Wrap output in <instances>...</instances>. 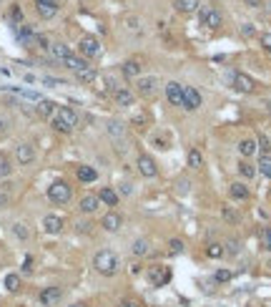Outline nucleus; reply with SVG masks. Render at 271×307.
I'll return each mask as SVG.
<instances>
[{"mask_svg": "<svg viewBox=\"0 0 271 307\" xmlns=\"http://www.w3.org/2000/svg\"><path fill=\"white\" fill-rule=\"evenodd\" d=\"M93 267H96L98 275H103V277H113V275L118 272L121 262H118V254H116V252H111V249H101V252L93 257Z\"/></svg>", "mask_w": 271, "mask_h": 307, "instance_id": "f257e3e1", "label": "nucleus"}, {"mask_svg": "<svg viewBox=\"0 0 271 307\" xmlns=\"http://www.w3.org/2000/svg\"><path fill=\"white\" fill-rule=\"evenodd\" d=\"M75 124H78V116H75L73 108H68V106H58L56 108V113H53V129L56 131L68 134V131L75 129Z\"/></svg>", "mask_w": 271, "mask_h": 307, "instance_id": "f03ea898", "label": "nucleus"}, {"mask_svg": "<svg viewBox=\"0 0 271 307\" xmlns=\"http://www.w3.org/2000/svg\"><path fill=\"white\" fill-rule=\"evenodd\" d=\"M48 199L53 204H68L70 202V186H68L66 181H53L48 186Z\"/></svg>", "mask_w": 271, "mask_h": 307, "instance_id": "7ed1b4c3", "label": "nucleus"}, {"mask_svg": "<svg viewBox=\"0 0 271 307\" xmlns=\"http://www.w3.org/2000/svg\"><path fill=\"white\" fill-rule=\"evenodd\" d=\"M78 51H80V56H83V58H98L103 48H101L98 38H93V35H83V38H80V43H78Z\"/></svg>", "mask_w": 271, "mask_h": 307, "instance_id": "20e7f679", "label": "nucleus"}, {"mask_svg": "<svg viewBox=\"0 0 271 307\" xmlns=\"http://www.w3.org/2000/svg\"><path fill=\"white\" fill-rule=\"evenodd\" d=\"M166 98H168L171 106H181L184 108V86L176 83V81L166 83Z\"/></svg>", "mask_w": 271, "mask_h": 307, "instance_id": "39448f33", "label": "nucleus"}, {"mask_svg": "<svg viewBox=\"0 0 271 307\" xmlns=\"http://www.w3.org/2000/svg\"><path fill=\"white\" fill-rule=\"evenodd\" d=\"M138 171H141L146 179H153V176L158 174V166H156V161H153L148 154H141V156H138Z\"/></svg>", "mask_w": 271, "mask_h": 307, "instance_id": "423d86ee", "label": "nucleus"}, {"mask_svg": "<svg viewBox=\"0 0 271 307\" xmlns=\"http://www.w3.org/2000/svg\"><path fill=\"white\" fill-rule=\"evenodd\" d=\"M61 297H63V290L61 287H46L43 292H40V305H46V307H53V305H58L61 302Z\"/></svg>", "mask_w": 271, "mask_h": 307, "instance_id": "0eeeda50", "label": "nucleus"}, {"mask_svg": "<svg viewBox=\"0 0 271 307\" xmlns=\"http://www.w3.org/2000/svg\"><path fill=\"white\" fill-rule=\"evenodd\" d=\"M234 86L241 93H254L256 91V81L251 76H246V73H234Z\"/></svg>", "mask_w": 271, "mask_h": 307, "instance_id": "6e6552de", "label": "nucleus"}, {"mask_svg": "<svg viewBox=\"0 0 271 307\" xmlns=\"http://www.w3.org/2000/svg\"><path fill=\"white\" fill-rule=\"evenodd\" d=\"M148 277H151L153 287H163V285H166V282L171 280V272H168V267L158 264V267H153V270L148 272Z\"/></svg>", "mask_w": 271, "mask_h": 307, "instance_id": "1a4fd4ad", "label": "nucleus"}, {"mask_svg": "<svg viewBox=\"0 0 271 307\" xmlns=\"http://www.w3.org/2000/svg\"><path fill=\"white\" fill-rule=\"evenodd\" d=\"M43 232L46 234H61L63 232V219L58 214H46L43 217Z\"/></svg>", "mask_w": 271, "mask_h": 307, "instance_id": "9d476101", "label": "nucleus"}, {"mask_svg": "<svg viewBox=\"0 0 271 307\" xmlns=\"http://www.w3.org/2000/svg\"><path fill=\"white\" fill-rule=\"evenodd\" d=\"M184 108H189V111L201 108V93L196 88H184Z\"/></svg>", "mask_w": 271, "mask_h": 307, "instance_id": "9b49d317", "label": "nucleus"}, {"mask_svg": "<svg viewBox=\"0 0 271 307\" xmlns=\"http://www.w3.org/2000/svg\"><path fill=\"white\" fill-rule=\"evenodd\" d=\"M156 91H158V78L156 76H146L138 81V93L141 96H156Z\"/></svg>", "mask_w": 271, "mask_h": 307, "instance_id": "f8f14e48", "label": "nucleus"}, {"mask_svg": "<svg viewBox=\"0 0 271 307\" xmlns=\"http://www.w3.org/2000/svg\"><path fill=\"white\" fill-rule=\"evenodd\" d=\"M221 13L218 10H213V8H203L201 10V23L206 25V28H218L221 25Z\"/></svg>", "mask_w": 271, "mask_h": 307, "instance_id": "ddd939ff", "label": "nucleus"}, {"mask_svg": "<svg viewBox=\"0 0 271 307\" xmlns=\"http://www.w3.org/2000/svg\"><path fill=\"white\" fill-rule=\"evenodd\" d=\"M121 222H123V219H121L118 212H108V214L101 219V227H103L106 232H118L121 229Z\"/></svg>", "mask_w": 271, "mask_h": 307, "instance_id": "4468645a", "label": "nucleus"}, {"mask_svg": "<svg viewBox=\"0 0 271 307\" xmlns=\"http://www.w3.org/2000/svg\"><path fill=\"white\" fill-rule=\"evenodd\" d=\"M15 159H18V164H30L33 159H35V149L30 146V144H20L18 146V151H15Z\"/></svg>", "mask_w": 271, "mask_h": 307, "instance_id": "2eb2a0df", "label": "nucleus"}, {"mask_svg": "<svg viewBox=\"0 0 271 307\" xmlns=\"http://www.w3.org/2000/svg\"><path fill=\"white\" fill-rule=\"evenodd\" d=\"M98 207H101L98 194H88V197H83V199H80V212H83V214H93Z\"/></svg>", "mask_w": 271, "mask_h": 307, "instance_id": "dca6fc26", "label": "nucleus"}, {"mask_svg": "<svg viewBox=\"0 0 271 307\" xmlns=\"http://www.w3.org/2000/svg\"><path fill=\"white\" fill-rule=\"evenodd\" d=\"M113 101L118 106H133V93L126 88H113Z\"/></svg>", "mask_w": 271, "mask_h": 307, "instance_id": "f3484780", "label": "nucleus"}, {"mask_svg": "<svg viewBox=\"0 0 271 307\" xmlns=\"http://www.w3.org/2000/svg\"><path fill=\"white\" fill-rule=\"evenodd\" d=\"M229 194H231V199H241V202H244V199H249V194H251V191H249V186H246V184L234 181V184L229 186Z\"/></svg>", "mask_w": 271, "mask_h": 307, "instance_id": "a211bd4d", "label": "nucleus"}, {"mask_svg": "<svg viewBox=\"0 0 271 307\" xmlns=\"http://www.w3.org/2000/svg\"><path fill=\"white\" fill-rule=\"evenodd\" d=\"M98 199H101L103 204H108V207H116V204H118V191L111 189V186H103V189L98 191Z\"/></svg>", "mask_w": 271, "mask_h": 307, "instance_id": "6ab92c4d", "label": "nucleus"}, {"mask_svg": "<svg viewBox=\"0 0 271 307\" xmlns=\"http://www.w3.org/2000/svg\"><path fill=\"white\" fill-rule=\"evenodd\" d=\"M256 151H259V144H256L254 139H244V141L239 144V154H241V156H246V159H249V156H254Z\"/></svg>", "mask_w": 271, "mask_h": 307, "instance_id": "aec40b11", "label": "nucleus"}, {"mask_svg": "<svg viewBox=\"0 0 271 307\" xmlns=\"http://www.w3.org/2000/svg\"><path fill=\"white\" fill-rule=\"evenodd\" d=\"M78 179H80L83 184L96 181V179H98V171H96L93 166H78Z\"/></svg>", "mask_w": 271, "mask_h": 307, "instance_id": "412c9836", "label": "nucleus"}, {"mask_svg": "<svg viewBox=\"0 0 271 307\" xmlns=\"http://www.w3.org/2000/svg\"><path fill=\"white\" fill-rule=\"evenodd\" d=\"M75 78H78V81H83V83H91V81L96 78V68H93L91 63H85L83 68H78V71H75Z\"/></svg>", "mask_w": 271, "mask_h": 307, "instance_id": "4be33fe9", "label": "nucleus"}, {"mask_svg": "<svg viewBox=\"0 0 271 307\" xmlns=\"http://www.w3.org/2000/svg\"><path fill=\"white\" fill-rule=\"evenodd\" d=\"M51 53H53L56 61H66L68 56H70V48H68L66 43H53L51 46Z\"/></svg>", "mask_w": 271, "mask_h": 307, "instance_id": "5701e85b", "label": "nucleus"}, {"mask_svg": "<svg viewBox=\"0 0 271 307\" xmlns=\"http://www.w3.org/2000/svg\"><path fill=\"white\" fill-rule=\"evenodd\" d=\"M3 285H5L8 292H18V290H20V277H18V275H5Z\"/></svg>", "mask_w": 271, "mask_h": 307, "instance_id": "b1692460", "label": "nucleus"}, {"mask_svg": "<svg viewBox=\"0 0 271 307\" xmlns=\"http://www.w3.org/2000/svg\"><path fill=\"white\" fill-rule=\"evenodd\" d=\"M138 73H141V63L138 61H126L123 63V76L126 78H136Z\"/></svg>", "mask_w": 271, "mask_h": 307, "instance_id": "393cba45", "label": "nucleus"}, {"mask_svg": "<svg viewBox=\"0 0 271 307\" xmlns=\"http://www.w3.org/2000/svg\"><path fill=\"white\" fill-rule=\"evenodd\" d=\"M38 113H40V116H53V113H56V103L40 98V101H38Z\"/></svg>", "mask_w": 271, "mask_h": 307, "instance_id": "a878e982", "label": "nucleus"}, {"mask_svg": "<svg viewBox=\"0 0 271 307\" xmlns=\"http://www.w3.org/2000/svg\"><path fill=\"white\" fill-rule=\"evenodd\" d=\"M176 8L181 13H194V10H199V0H176Z\"/></svg>", "mask_w": 271, "mask_h": 307, "instance_id": "bb28decb", "label": "nucleus"}, {"mask_svg": "<svg viewBox=\"0 0 271 307\" xmlns=\"http://www.w3.org/2000/svg\"><path fill=\"white\" fill-rule=\"evenodd\" d=\"M189 166H191V169H201L203 166V156L199 149H191V151H189Z\"/></svg>", "mask_w": 271, "mask_h": 307, "instance_id": "cd10ccee", "label": "nucleus"}, {"mask_svg": "<svg viewBox=\"0 0 271 307\" xmlns=\"http://www.w3.org/2000/svg\"><path fill=\"white\" fill-rule=\"evenodd\" d=\"M63 63H66V66L70 68V71H73V73H75L78 68H83V66H85V61H83V58H78V56H73V53L68 56V58L63 61Z\"/></svg>", "mask_w": 271, "mask_h": 307, "instance_id": "c85d7f7f", "label": "nucleus"}, {"mask_svg": "<svg viewBox=\"0 0 271 307\" xmlns=\"http://www.w3.org/2000/svg\"><path fill=\"white\" fill-rule=\"evenodd\" d=\"M35 8H38V13H40L43 18H53V15L58 13V5H43V3H35Z\"/></svg>", "mask_w": 271, "mask_h": 307, "instance_id": "c756f323", "label": "nucleus"}, {"mask_svg": "<svg viewBox=\"0 0 271 307\" xmlns=\"http://www.w3.org/2000/svg\"><path fill=\"white\" fill-rule=\"evenodd\" d=\"M133 254H136V257L148 254V239H136V242H133Z\"/></svg>", "mask_w": 271, "mask_h": 307, "instance_id": "7c9ffc66", "label": "nucleus"}, {"mask_svg": "<svg viewBox=\"0 0 271 307\" xmlns=\"http://www.w3.org/2000/svg\"><path fill=\"white\" fill-rule=\"evenodd\" d=\"M259 171H261L264 176H269V179H271V156H269V154H264V156H261V161H259Z\"/></svg>", "mask_w": 271, "mask_h": 307, "instance_id": "2f4dec72", "label": "nucleus"}, {"mask_svg": "<svg viewBox=\"0 0 271 307\" xmlns=\"http://www.w3.org/2000/svg\"><path fill=\"white\" fill-rule=\"evenodd\" d=\"M259 239H261V247L271 252V227H264V229L259 232Z\"/></svg>", "mask_w": 271, "mask_h": 307, "instance_id": "473e14b6", "label": "nucleus"}, {"mask_svg": "<svg viewBox=\"0 0 271 307\" xmlns=\"http://www.w3.org/2000/svg\"><path fill=\"white\" fill-rule=\"evenodd\" d=\"M239 171H241V176H246V179H254V174H256V166H251V164L241 161V164H239Z\"/></svg>", "mask_w": 271, "mask_h": 307, "instance_id": "72a5a7b5", "label": "nucleus"}, {"mask_svg": "<svg viewBox=\"0 0 271 307\" xmlns=\"http://www.w3.org/2000/svg\"><path fill=\"white\" fill-rule=\"evenodd\" d=\"M206 254H208L211 259H218V257H223V249H221V244H208Z\"/></svg>", "mask_w": 271, "mask_h": 307, "instance_id": "f704fd0d", "label": "nucleus"}, {"mask_svg": "<svg viewBox=\"0 0 271 307\" xmlns=\"http://www.w3.org/2000/svg\"><path fill=\"white\" fill-rule=\"evenodd\" d=\"M108 134H111V136H123V124L111 121V124H108Z\"/></svg>", "mask_w": 271, "mask_h": 307, "instance_id": "c9c22d12", "label": "nucleus"}, {"mask_svg": "<svg viewBox=\"0 0 271 307\" xmlns=\"http://www.w3.org/2000/svg\"><path fill=\"white\" fill-rule=\"evenodd\" d=\"M223 219H226L229 224H234V222H239V214H236L231 207H223Z\"/></svg>", "mask_w": 271, "mask_h": 307, "instance_id": "e433bc0d", "label": "nucleus"}, {"mask_svg": "<svg viewBox=\"0 0 271 307\" xmlns=\"http://www.w3.org/2000/svg\"><path fill=\"white\" fill-rule=\"evenodd\" d=\"M8 202H10V194H8V184H3V186H0V209H5V207H8Z\"/></svg>", "mask_w": 271, "mask_h": 307, "instance_id": "4c0bfd02", "label": "nucleus"}, {"mask_svg": "<svg viewBox=\"0 0 271 307\" xmlns=\"http://www.w3.org/2000/svg\"><path fill=\"white\" fill-rule=\"evenodd\" d=\"M259 43H261V48H264L266 53H271V33H261V35H259Z\"/></svg>", "mask_w": 271, "mask_h": 307, "instance_id": "58836bf2", "label": "nucleus"}, {"mask_svg": "<svg viewBox=\"0 0 271 307\" xmlns=\"http://www.w3.org/2000/svg\"><path fill=\"white\" fill-rule=\"evenodd\" d=\"M133 126L146 129V126H148V116H146V113H136V116H133Z\"/></svg>", "mask_w": 271, "mask_h": 307, "instance_id": "ea45409f", "label": "nucleus"}, {"mask_svg": "<svg viewBox=\"0 0 271 307\" xmlns=\"http://www.w3.org/2000/svg\"><path fill=\"white\" fill-rule=\"evenodd\" d=\"M10 171H13L10 161L8 159H0V176H10Z\"/></svg>", "mask_w": 271, "mask_h": 307, "instance_id": "a19ab883", "label": "nucleus"}, {"mask_svg": "<svg viewBox=\"0 0 271 307\" xmlns=\"http://www.w3.org/2000/svg\"><path fill=\"white\" fill-rule=\"evenodd\" d=\"M13 232H15V237H18V239H28V229H25V224H13Z\"/></svg>", "mask_w": 271, "mask_h": 307, "instance_id": "79ce46f5", "label": "nucleus"}, {"mask_svg": "<svg viewBox=\"0 0 271 307\" xmlns=\"http://www.w3.org/2000/svg\"><path fill=\"white\" fill-rule=\"evenodd\" d=\"M168 249L178 254V252H184V242H181V239H171V242H168Z\"/></svg>", "mask_w": 271, "mask_h": 307, "instance_id": "37998d69", "label": "nucleus"}, {"mask_svg": "<svg viewBox=\"0 0 271 307\" xmlns=\"http://www.w3.org/2000/svg\"><path fill=\"white\" fill-rule=\"evenodd\" d=\"M231 280V272L229 270H218L216 272V282H229Z\"/></svg>", "mask_w": 271, "mask_h": 307, "instance_id": "c03bdc74", "label": "nucleus"}, {"mask_svg": "<svg viewBox=\"0 0 271 307\" xmlns=\"http://www.w3.org/2000/svg\"><path fill=\"white\" fill-rule=\"evenodd\" d=\"M256 144H259V149H261L264 154L271 149V146H269V139H266V136H259V141H256Z\"/></svg>", "mask_w": 271, "mask_h": 307, "instance_id": "a18cd8bd", "label": "nucleus"}, {"mask_svg": "<svg viewBox=\"0 0 271 307\" xmlns=\"http://www.w3.org/2000/svg\"><path fill=\"white\" fill-rule=\"evenodd\" d=\"M23 272H33V257H25L23 259Z\"/></svg>", "mask_w": 271, "mask_h": 307, "instance_id": "49530a36", "label": "nucleus"}, {"mask_svg": "<svg viewBox=\"0 0 271 307\" xmlns=\"http://www.w3.org/2000/svg\"><path fill=\"white\" fill-rule=\"evenodd\" d=\"M241 33H244V35H254V28H251V23H244V25H241Z\"/></svg>", "mask_w": 271, "mask_h": 307, "instance_id": "de8ad7c7", "label": "nucleus"}, {"mask_svg": "<svg viewBox=\"0 0 271 307\" xmlns=\"http://www.w3.org/2000/svg\"><path fill=\"white\" fill-rule=\"evenodd\" d=\"M8 126H10L8 116H0V134H3V131H8Z\"/></svg>", "mask_w": 271, "mask_h": 307, "instance_id": "09e8293b", "label": "nucleus"}, {"mask_svg": "<svg viewBox=\"0 0 271 307\" xmlns=\"http://www.w3.org/2000/svg\"><path fill=\"white\" fill-rule=\"evenodd\" d=\"M131 191H133V186H131V184H121V194H123V197H128Z\"/></svg>", "mask_w": 271, "mask_h": 307, "instance_id": "8fccbe9b", "label": "nucleus"}, {"mask_svg": "<svg viewBox=\"0 0 271 307\" xmlns=\"http://www.w3.org/2000/svg\"><path fill=\"white\" fill-rule=\"evenodd\" d=\"M118 307H141V305H138L136 300H121V305Z\"/></svg>", "mask_w": 271, "mask_h": 307, "instance_id": "3c124183", "label": "nucleus"}, {"mask_svg": "<svg viewBox=\"0 0 271 307\" xmlns=\"http://www.w3.org/2000/svg\"><path fill=\"white\" fill-rule=\"evenodd\" d=\"M244 3H246L249 8H259V5H261V0H244Z\"/></svg>", "mask_w": 271, "mask_h": 307, "instance_id": "603ef678", "label": "nucleus"}, {"mask_svg": "<svg viewBox=\"0 0 271 307\" xmlns=\"http://www.w3.org/2000/svg\"><path fill=\"white\" fill-rule=\"evenodd\" d=\"M35 3H43V5H58V0H35Z\"/></svg>", "mask_w": 271, "mask_h": 307, "instance_id": "864d4df0", "label": "nucleus"}, {"mask_svg": "<svg viewBox=\"0 0 271 307\" xmlns=\"http://www.w3.org/2000/svg\"><path fill=\"white\" fill-rule=\"evenodd\" d=\"M88 227H91L88 222H80V224H78V229H80V232H88Z\"/></svg>", "mask_w": 271, "mask_h": 307, "instance_id": "5fc2aeb1", "label": "nucleus"}, {"mask_svg": "<svg viewBox=\"0 0 271 307\" xmlns=\"http://www.w3.org/2000/svg\"><path fill=\"white\" fill-rule=\"evenodd\" d=\"M70 307H85L83 302H75V305H70Z\"/></svg>", "mask_w": 271, "mask_h": 307, "instance_id": "6e6d98bb", "label": "nucleus"}, {"mask_svg": "<svg viewBox=\"0 0 271 307\" xmlns=\"http://www.w3.org/2000/svg\"><path fill=\"white\" fill-rule=\"evenodd\" d=\"M269 267H271V259H269Z\"/></svg>", "mask_w": 271, "mask_h": 307, "instance_id": "4d7b16f0", "label": "nucleus"}, {"mask_svg": "<svg viewBox=\"0 0 271 307\" xmlns=\"http://www.w3.org/2000/svg\"><path fill=\"white\" fill-rule=\"evenodd\" d=\"M269 199H271V191H269Z\"/></svg>", "mask_w": 271, "mask_h": 307, "instance_id": "13d9d810", "label": "nucleus"}]
</instances>
